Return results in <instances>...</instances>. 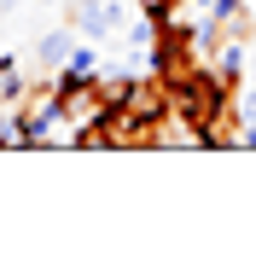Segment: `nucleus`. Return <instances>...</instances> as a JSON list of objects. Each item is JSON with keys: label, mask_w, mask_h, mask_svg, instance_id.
<instances>
[{"label": "nucleus", "mask_w": 256, "mask_h": 256, "mask_svg": "<svg viewBox=\"0 0 256 256\" xmlns=\"http://www.w3.org/2000/svg\"><path fill=\"white\" fill-rule=\"evenodd\" d=\"M70 47H76V30H47V35H41V41H35V64H41V76L64 70Z\"/></svg>", "instance_id": "2"}, {"label": "nucleus", "mask_w": 256, "mask_h": 256, "mask_svg": "<svg viewBox=\"0 0 256 256\" xmlns=\"http://www.w3.org/2000/svg\"><path fill=\"white\" fill-rule=\"evenodd\" d=\"M99 47L94 41H76V47H70V58H64V70H70V76H99Z\"/></svg>", "instance_id": "3"}, {"label": "nucleus", "mask_w": 256, "mask_h": 256, "mask_svg": "<svg viewBox=\"0 0 256 256\" xmlns=\"http://www.w3.org/2000/svg\"><path fill=\"white\" fill-rule=\"evenodd\" d=\"M116 105H122L140 128H163V122H169V82L146 70V76H134L122 94H116Z\"/></svg>", "instance_id": "1"}, {"label": "nucleus", "mask_w": 256, "mask_h": 256, "mask_svg": "<svg viewBox=\"0 0 256 256\" xmlns=\"http://www.w3.org/2000/svg\"><path fill=\"white\" fill-rule=\"evenodd\" d=\"M233 105H239V128L256 122V88H239V94H233Z\"/></svg>", "instance_id": "4"}]
</instances>
